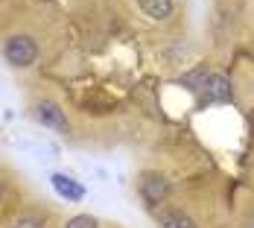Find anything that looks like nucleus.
<instances>
[{"label": "nucleus", "instance_id": "obj_1", "mask_svg": "<svg viewBox=\"0 0 254 228\" xmlns=\"http://www.w3.org/2000/svg\"><path fill=\"white\" fill-rule=\"evenodd\" d=\"M3 59L12 68H32L38 62V44H35V38L24 35V32L9 35L6 44H3Z\"/></svg>", "mask_w": 254, "mask_h": 228}, {"label": "nucleus", "instance_id": "obj_2", "mask_svg": "<svg viewBox=\"0 0 254 228\" xmlns=\"http://www.w3.org/2000/svg\"><path fill=\"white\" fill-rule=\"evenodd\" d=\"M137 190H140L143 202L149 205V208H158V205L170 196V181L161 176V173H155V170H146V173H140V178H137Z\"/></svg>", "mask_w": 254, "mask_h": 228}, {"label": "nucleus", "instance_id": "obj_3", "mask_svg": "<svg viewBox=\"0 0 254 228\" xmlns=\"http://www.w3.org/2000/svg\"><path fill=\"white\" fill-rule=\"evenodd\" d=\"M32 114H35V120H38L41 126L53 129V132H59V135H67V132H70V123H67L64 111L59 108V102L38 100L35 105H32Z\"/></svg>", "mask_w": 254, "mask_h": 228}, {"label": "nucleus", "instance_id": "obj_4", "mask_svg": "<svg viewBox=\"0 0 254 228\" xmlns=\"http://www.w3.org/2000/svg\"><path fill=\"white\" fill-rule=\"evenodd\" d=\"M202 94H204V102H228L234 97V88H231L228 76L210 74L207 82H204V88H202Z\"/></svg>", "mask_w": 254, "mask_h": 228}, {"label": "nucleus", "instance_id": "obj_5", "mask_svg": "<svg viewBox=\"0 0 254 228\" xmlns=\"http://www.w3.org/2000/svg\"><path fill=\"white\" fill-rule=\"evenodd\" d=\"M50 181H53V187H56V193H59L62 199H67V202H82V199H85V187L76 184L73 178H67L64 173H53Z\"/></svg>", "mask_w": 254, "mask_h": 228}, {"label": "nucleus", "instance_id": "obj_6", "mask_svg": "<svg viewBox=\"0 0 254 228\" xmlns=\"http://www.w3.org/2000/svg\"><path fill=\"white\" fill-rule=\"evenodd\" d=\"M158 226L161 228H199L184 211H178V208H161L158 211Z\"/></svg>", "mask_w": 254, "mask_h": 228}, {"label": "nucleus", "instance_id": "obj_7", "mask_svg": "<svg viewBox=\"0 0 254 228\" xmlns=\"http://www.w3.org/2000/svg\"><path fill=\"white\" fill-rule=\"evenodd\" d=\"M137 6H140V12L143 15H149L152 21H167L170 15H173V0H137Z\"/></svg>", "mask_w": 254, "mask_h": 228}, {"label": "nucleus", "instance_id": "obj_8", "mask_svg": "<svg viewBox=\"0 0 254 228\" xmlns=\"http://www.w3.org/2000/svg\"><path fill=\"white\" fill-rule=\"evenodd\" d=\"M12 228H47V223H44V217L41 214H21L15 223H12Z\"/></svg>", "mask_w": 254, "mask_h": 228}, {"label": "nucleus", "instance_id": "obj_9", "mask_svg": "<svg viewBox=\"0 0 254 228\" xmlns=\"http://www.w3.org/2000/svg\"><path fill=\"white\" fill-rule=\"evenodd\" d=\"M207 71H204V68H199V71H193V74H187L184 76V79H181V82H184V85H187V88H190V91H202L204 88V82H207Z\"/></svg>", "mask_w": 254, "mask_h": 228}, {"label": "nucleus", "instance_id": "obj_10", "mask_svg": "<svg viewBox=\"0 0 254 228\" xmlns=\"http://www.w3.org/2000/svg\"><path fill=\"white\" fill-rule=\"evenodd\" d=\"M64 228H97V220H94L91 214H79V217H73V220H67Z\"/></svg>", "mask_w": 254, "mask_h": 228}, {"label": "nucleus", "instance_id": "obj_11", "mask_svg": "<svg viewBox=\"0 0 254 228\" xmlns=\"http://www.w3.org/2000/svg\"><path fill=\"white\" fill-rule=\"evenodd\" d=\"M3 193H6V184H3V178H0V199H3Z\"/></svg>", "mask_w": 254, "mask_h": 228}]
</instances>
